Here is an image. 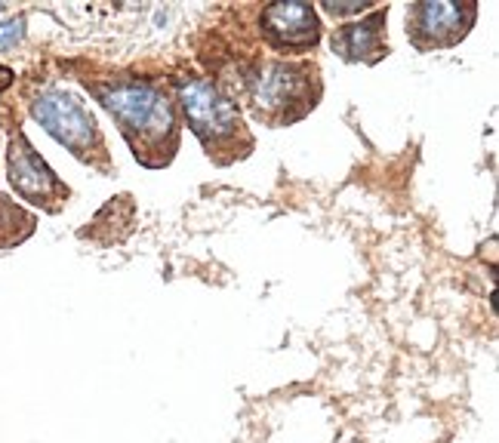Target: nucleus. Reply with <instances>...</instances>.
<instances>
[{
  "label": "nucleus",
  "mask_w": 499,
  "mask_h": 443,
  "mask_svg": "<svg viewBox=\"0 0 499 443\" xmlns=\"http://www.w3.org/2000/svg\"><path fill=\"white\" fill-rule=\"evenodd\" d=\"M102 102L121 121L123 133L127 136L139 133L142 142H157L173 127L170 105L148 83H117V87H108L102 89Z\"/></svg>",
  "instance_id": "obj_1"
},
{
  "label": "nucleus",
  "mask_w": 499,
  "mask_h": 443,
  "mask_svg": "<svg viewBox=\"0 0 499 443\" xmlns=\"http://www.w3.org/2000/svg\"><path fill=\"white\" fill-rule=\"evenodd\" d=\"M31 114H34V121L55 138V142L72 148L74 155L87 157L89 151L99 145L96 121L87 114V108H83L74 96L55 93V89L53 93L38 96V99L31 102Z\"/></svg>",
  "instance_id": "obj_2"
},
{
  "label": "nucleus",
  "mask_w": 499,
  "mask_h": 443,
  "mask_svg": "<svg viewBox=\"0 0 499 443\" xmlns=\"http://www.w3.org/2000/svg\"><path fill=\"white\" fill-rule=\"evenodd\" d=\"M182 93V108L189 117L191 130L204 138L207 145L222 142L238 130V111L232 102H225L210 83L204 80H189L179 87Z\"/></svg>",
  "instance_id": "obj_3"
},
{
  "label": "nucleus",
  "mask_w": 499,
  "mask_h": 443,
  "mask_svg": "<svg viewBox=\"0 0 499 443\" xmlns=\"http://www.w3.org/2000/svg\"><path fill=\"white\" fill-rule=\"evenodd\" d=\"M6 170H10L13 188L22 194L25 200L44 204V200H53L55 194H62L59 179L53 176L50 166L40 161L38 151L28 145V138L22 133L10 142V151H6Z\"/></svg>",
  "instance_id": "obj_4"
},
{
  "label": "nucleus",
  "mask_w": 499,
  "mask_h": 443,
  "mask_svg": "<svg viewBox=\"0 0 499 443\" xmlns=\"http://www.w3.org/2000/svg\"><path fill=\"white\" fill-rule=\"evenodd\" d=\"M268 38L287 50H309L317 44V16L309 4H272L262 13Z\"/></svg>",
  "instance_id": "obj_5"
},
{
  "label": "nucleus",
  "mask_w": 499,
  "mask_h": 443,
  "mask_svg": "<svg viewBox=\"0 0 499 443\" xmlns=\"http://www.w3.org/2000/svg\"><path fill=\"white\" fill-rule=\"evenodd\" d=\"M296 89H300V78H296L293 68L287 65H266L253 78V102L256 108H281L287 99H293Z\"/></svg>",
  "instance_id": "obj_6"
},
{
  "label": "nucleus",
  "mask_w": 499,
  "mask_h": 443,
  "mask_svg": "<svg viewBox=\"0 0 499 443\" xmlns=\"http://www.w3.org/2000/svg\"><path fill=\"white\" fill-rule=\"evenodd\" d=\"M385 22V13H373L370 19H364V22L358 25H349L343 34H339V40H333V46H339L349 59H376L379 53H383V44H379V25Z\"/></svg>",
  "instance_id": "obj_7"
},
{
  "label": "nucleus",
  "mask_w": 499,
  "mask_h": 443,
  "mask_svg": "<svg viewBox=\"0 0 499 443\" xmlns=\"http://www.w3.org/2000/svg\"><path fill=\"white\" fill-rule=\"evenodd\" d=\"M416 28L435 44H447L456 34H462V6L456 4H422L416 10Z\"/></svg>",
  "instance_id": "obj_8"
},
{
  "label": "nucleus",
  "mask_w": 499,
  "mask_h": 443,
  "mask_svg": "<svg viewBox=\"0 0 499 443\" xmlns=\"http://www.w3.org/2000/svg\"><path fill=\"white\" fill-rule=\"evenodd\" d=\"M22 34H25V19L0 22V46H13L16 40H22Z\"/></svg>",
  "instance_id": "obj_9"
},
{
  "label": "nucleus",
  "mask_w": 499,
  "mask_h": 443,
  "mask_svg": "<svg viewBox=\"0 0 499 443\" xmlns=\"http://www.w3.org/2000/svg\"><path fill=\"white\" fill-rule=\"evenodd\" d=\"M333 16H349V13H360L367 4H360V0H343V4H336V0H330V4H324Z\"/></svg>",
  "instance_id": "obj_10"
},
{
  "label": "nucleus",
  "mask_w": 499,
  "mask_h": 443,
  "mask_svg": "<svg viewBox=\"0 0 499 443\" xmlns=\"http://www.w3.org/2000/svg\"><path fill=\"white\" fill-rule=\"evenodd\" d=\"M0 13H4V4H0Z\"/></svg>",
  "instance_id": "obj_11"
}]
</instances>
